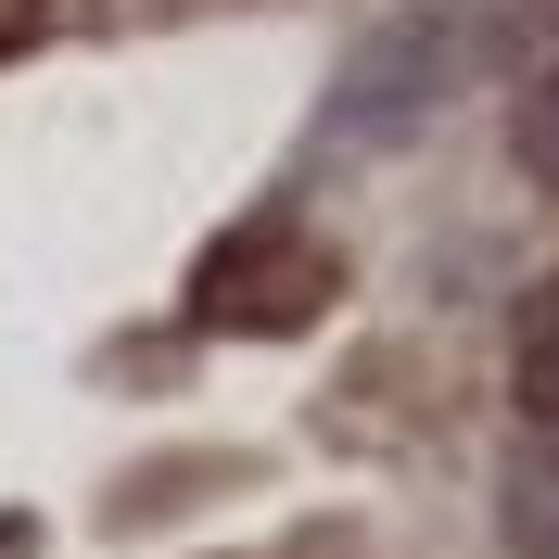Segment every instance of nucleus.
<instances>
[{"label": "nucleus", "instance_id": "nucleus-1", "mask_svg": "<svg viewBox=\"0 0 559 559\" xmlns=\"http://www.w3.org/2000/svg\"><path fill=\"white\" fill-rule=\"evenodd\" d=\"M496 0H445V13H394L356 38V64L331 76V140H407L419 115L457 103V76L484 64Z\"/></svg>", "mask_w": 559, "mask_h": 559}, {"label": "nucleus", "instance_id": "nucleus-2", "mask_svg": "<svg viewBox=\"0 0 559 559\" xmlns=\"http://www.w3.org/2000/svg\"><path fill=\"white\" fill-rule=\"evenodd\" d=\"M331 293H344V254L318 242L306 216H280V204L242 216V229L191 267V318H204V331H306Z\"/></svg>", "mask_w": 559, "mask_h": 559}, {"label": "nucleus", "instance_id": "nucleus-3", "mask_svg": "<svg viewBox=\"0 0 559 559\" xmlns=\"http://www.w3.org/2000/svg\"><path fill=\"white\" fill-rule=\"evenodd\" d=\"M509 394H522V432H509V471H496V534L522 559H559V280L522 306Z\"/></svg>", "mask_w": 559, "mask_h": 559}, {"label": "nucleus", "instance_id": "nucleus-4", "mask_svg": "<svg viewBox=\"0 0 559 559\" xmlns=\"http://www.w3.org/2000/svg\"><path fill=\"white\" fill-rule=\"evenodd\" d=\"M522 166L559 191V26L534 38V64H522Z\"/></svg>", "mask_w": 559, "mask_h": 559}, {"label": "nucleus", "instance_id": "nucleus-5", "mask_svg": "<svg viewBox=\"0 0 559 559\" xmlns=\"http://www.w3.org/2000/svg\"><path fill=\"white\" fill-rule=\"evenodd\" d=\"M51 26H64V0H0V51H38Z\"/></svg>", "mask_w": 559, "mask_h": 559}]
</instances>
